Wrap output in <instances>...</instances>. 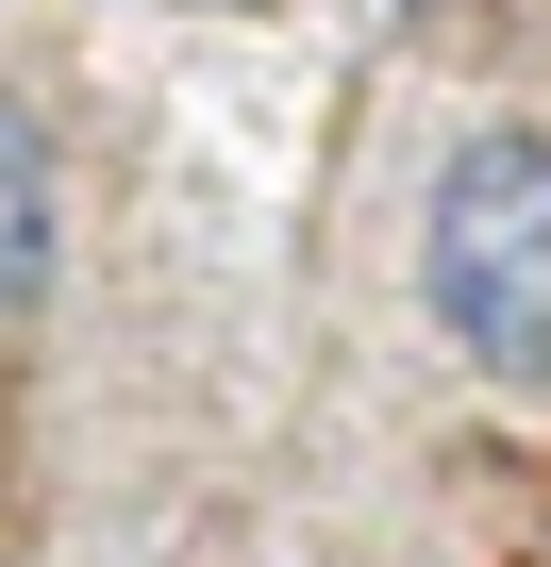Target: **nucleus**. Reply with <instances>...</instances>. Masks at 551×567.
I'll use <instances>...</instances> for the list:
<instances>
[{
	"label": "nucleus",
	"mask_w": 551,
	"mask_h": 567,
	"mask_svg": "<svg viewBox=\"0 0 551 567\" xmlns=\"http://www.w3.org/2000/svg\"><path fill=\"white\" fill-rule=\"evenodd\" d=\"M418 301L484 384H551V134L534 117L451 134L418 200Z\"/></svg>",
	"instance_id": "nucleus-1"
},
{
	"label": "nucleus",
	"mask_w": 551,
	"mask_h": 567,
	"mask_svg": "<svg viewBox=\"0 0 551 567\" xmlns=\"http://www.w3.org/2000/svg\"><path fill=\"white\" fill-rule=\"evenodd\" d=\"M51 267H68V200H51V134L0 101V334H18L51 301Z\"/></svg>",
	"instance_id": "nucleus-2"
}]
</instances>
